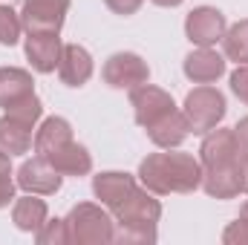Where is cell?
<instances>
[{
	"instance_id": "12",
	"label": "cell",
	"mask_w": 248,
	"mask_h": 245,
	"mask_svg": "<svg viewBox=\"0 0 248 245\" xmlns=\"http://www.w3.org/2000/svg\"><path fill=\"white\" fill-rule=\"evenodd\" d=\"M136 187H139L136 176L124 170H101L93 176V193L107 211H116Z\"/></svg>"
},
{
	"instance_id": "13",
	"label": "cell",
	"mask_w": 248,
	"mask_h": 245,
	"mask_svg": "<svg viewBox=\"0 0 248 245\" xmlns=\"http://www.w3.org/2000/svg\"><path fill=\"white\" fill-rule=\"evenodd\" d=\"M182 72L193 84H214L225 75V55H219L211 46H196L185 55Z\"/></svg>"
},
{
	"instance_id": "22",
	"label": "cell",
	"mask_w": 248,
	"mask_h": 245,
	"mask_svg": "<svg viewBox=\"0 0 248 245\" xmlns=\"http://www.w3.org/2000/svg\"><path fill=\"white\" fill-rule=\"evenodd\" d=\"M222 52H225V61H234L237 66L248 63V17L237 20L234 26L225 29V35H222Z\"/></svg>"
},
{
	"instance_id": "18",
	"label": "cell",
	"mask_w": 248,
	"mask_h": 245,
	"mask_svg": "<svg viewBox=\"0 0 248 245\" xmlns=\"http://www.w3.org/2000/svg\"><path fill=\"white\" fill-rule=\"evenodd\" d=\"M35 95V78L20 66H0V110H12L20 101Z\"/></svg>"
},
{
	"instance_id": "15",
	"label": "cell",
	"mask_w": 248,
	"mask_h": 245,
	"mask_svg": "<svg viewBox=\"0 0 248 245\" xmlns=\"http://www.w3.org/2000/svg\"><path fill=\"white\" fill-rule=\"evenodd\" d=\"M240 150H237V138H234V127H214L211 133L202 136L199 144V165H222V162H237Z\"/></svg>"
},
{
	"instance_id": "25",
	"label": "cell",
	"mask_w": 248,
	"mask_h": 245,
	"mask_svg": "<svg viewBox=\"0 0 248 245\" xmlns=\"http://www.w3.org/2000/svg\"><path fill=\"white\" fill-rule=\"evenodd\" d=\"M35 240L38 245H66L69 243V231H66V222L63 219H46L38 231H35Z\"/></svg>"
},
{
	"instance_id": "16",
	"label": "cell",
	"mask_w": 248,
	"mask_h": 245,
	"mask_svg": "<svg viewBox=\"0 0 248 245\" xmlns=\"http://www.w3.org/2000/svg\"><path fill=\"white\" fill-rule=\"evenodd\" d=\"M93 55L81 44H63L61 61H58V78L66 87H84L93 78Z\"/></svg>"
},
{
	"instance_id": "4",
	"label": "cell",
	"mask_w": 248,
	"mask_h": 245,
	"mask_svg": "<svg viewBox=\"0 0 248 245\" xmlns=\"http://www.w3.org/2000/svg\"><path fill=\"white\" fill-rule=\"evenodd\" d=\"M182 113L190 124V133L205 136V133H211L214 127L222 124L225 113H228V101H225L222 90H217L214 84H199L185 95Z\"/></svg>"
},
{
	"instance_id": "24",
	"label": "cell",
	"mask_w": 248,
	"mask_h": 245,
	"mask_svg": "<svg viewBox=\"0 0 248 245\" xmlns=\"http://www.w3.org/2000/svg\"><path fill=\"white\" fill-rule=\"evenodd\" d=\"M15 190H17V179H15V170H12V156L0 153V211L9 208L17 199Z\"/></svg>"
},
{
	"instance_id": "31",
	"label": "cell",
	"mask_w": 248,
	"mask_h": 245,
	"mask_svg": "<svg viewBox=\"0 0 248 245\" xmlns=\"http://www.w3.org/2000/svg\"><path fill=\"white\" fill-rule=\"evenodd\" d=\"M243 193H248V162H243Z\"/></svg>"
},
{
	"instance_id": "29",
	"label": "cell",
	"mask_w": 248,
	"mask_h": 245,
	"mask_svg": "<svg viewBox=\"0 0 248 245\" xmlns=\"http://www.w3.org/2000/svg\"><path fill=\"white\" fill-rule=\"evenodd\" d=\"M234 138H237L240 159H243V162H248V116L237 122V127H234Z\"/></svg>"
},
{
	"instance_id": "17",
	"label": "cell",
	"mask_w": 248,
	"mask_h": 245,
	"mask_svg": "<svg viewBox=\"0 0 248 245\" xmlns=\"http://www.w3.org/2000/svg\"><path fill=\"white\" fill-rule=\"evenodd\" d=\"M44 159H46L61 176H87V173L93 170V153H90L84 144H78L75 138L63 141L61 147H55V150L46 153Z\"/></svg>"
},
{
	"instance_id": "27",
	"label": "cell",
	"mask_w": 248,
	"mask_h": 245,
	"mask_svg": "<svg viewBox=\"0 0 248 245\" xmlns=\"http://www.w3.org/2000/svg\"><path fill=\"white\" fill-rule=\"evenodd\" d=\"M222 243L225 245H248V222L246 219H234L222 231Z\"/></svg>"
},
{
	"instance_id": "3",
	"label": "cell",
	"mask_w": 248,
	"mask_h": 245,
	"mask_svg": "<svg viewBox=\"0 0 248 245\" xmlns=\"http://www.w3.org/2000/svg\"><path fill=\"white\" fill-rule=\"evenodd\" d=\"M72 245H107L116 240V219L104 205L78 202L63 216Z\"/></svg>"
},
{
	"instance_id": "26",
	"label": "cell",
	"mask_w": 248,
	"mask_h": 245,
	"mask_svg": "<svg viewBox=\"0 0 248 245\" xmlns=\"http://www.w3.org/2000/svg\"><path fill=\"white\" fill-rule=\"evenodd\" d=\"M231 92L248 107V63H240L231 72Z\"/></svg>"
},
{
	"instance_id": "10",
	"label": "cell",
	"mask_w": 248,
	"mask_h": 245,
	"mask_svg": "<svg viewBox=\"0 0 248 245\" xmlns=\"http://www.w3.org/2000/svg\"><path fill=\"white\" fill-rule=\"evenodd\" d=\"M23 52H26V61L35 72L41 75H49L58 69L63 52V41L58 32H26V41H23Z\"/></svg>"
},
{
	"instance_id": "19",
	"label": "cell",
	"mask_w": 248,
	"mask_h": 245,
	"mask_svg": "<svg viewBox=\"0 0 248 245\" xmlns=\"http://www.w3.org/2000/svg\"><path fill=\"white\" fill-rule=\"evenodd\" d=\"M144 133H147V138H150L156 147L173 150V147H182V144H185V138L190 136V124H187L185 113L176 107L173 113H168L165 119H159L153 127H147Z\"/></svg>"
},
{
	"instance_id": "9",
	"label": "cell",
	"mask_w": 248,
	"mask_h": 245,
	"mask_svg": "<svg viewBox=\"0 0 248 245\" xmlns=\"http://www.w3.org/2000/svg\"><path fill=\"white\" fill-rule=\"evenodd\" d=\"M15 179H17V187L20 190H26V193H38V196H52V193H58L63 184V176L44 159V156H32V159H26L20 168H17V173H15Z\"/></svg>"
},
{
	"instance_id": "5",
	"label": "cell",
	"mask_w": 248,
	"mask_h": 245,
	"mask_svg": "<svg viewBox=\"0 0 248 245\" xmlns=\"http://www.w3.org/2000/svg\"><path fill=\"white\" fill-rule=\"evenodd\" d=\"M130 107H133V116H136V124L141 130L153 127L159 119H165L168 113L176 110V101L168 90L162 87H153L150 81L141 84V87H133L130 90Z\"/></svg>"
},
{
	"instance_id": "7",
	"label": "cell",
	"mask_w": 248,
	"mask_h": 245,
	"mask_svg": "<svg viewBox=\"0 0 248 245\" xmlns=\"http://www.w3.org/2000/svg\"><path fill=\"white\" fill-rule=\"evenodd\" d=\"M225 29H228V20L217 6H196L185 17V38L193 46H217Z\"/></svg>"
},
{
	"instance_id": "21",
	"label": "cell",
	"mask_w": 248,
	"mask_h": 245,
	"mask_svg": "<svg viewBox=\"0 0 248 245\" xmlns=\"http://www.w3.org/2000/svg\"><path fill=\"white\" fill-rule=\"evenodd\" d=\"M69 138H72V124L66 122L63 116H49V119H44L35 127L32 150L38 156H46V153H52L55 147H61L63 141H69Z\"/></svg>"
},
{
	"instance_id": "8",
	"label": "cell",
	"mask_w": 248,
	"mask_h": 245,
	"mask_svg": "<svg viewBox=\"0 0 248 245\" xmlns=\"http://www.w3.org/2000/svg\"><path fill=\"white\" fill-rule=\"evenodd\" d=\"M72 0H23L20 20L23 32H58L61 35Z\"/></svg>"
},
{
	"instance_id": "6",
	"label": "cell",
	"mask_w": 248,
	"mask_h": 245,
	"mask_svg": "<svg viewBox=\"0 0 248 245\" xmlns=\"http://www.w3.org/2000/svg\"><path fill=\"white\" fill-rule=\"evenodd\" d=\"M101 78L113 90H133L150 81V66L136 52H113L101 66Z\"/></svg>"
},
{
	"instance_id": "14",
	"label": "cell",
	"mask_w": 248,
	"mask_h": 245,
	"mask_svg": "<svg viewBox=\"0 0 248 245\" xmlns=\"http://www.w3.org/2000/svg\"><path fill=\"white\" fill-rule=\"evenodd\" d=\"M35 127L38 124L26 122L15 113L0 116V153L6 156H26L35 144Z\"/></svg>"
},
{
	"instance_id": "11",
	"label": "cell",
	"mask_w": 248,
	"mask_h": 245,
	"mask_svg": "<svg viewBox=\"0 0 248 245\" xmlns=\"http://www.w3.org/2000/svg\"><path fill=\"white\" fill-rule=\"evenodd\" d=\"M202 190L211 199H237L243 193V159L202 168Z\"/></svg>"
},
{
	"instance_id": "23",
	"label": "cell",
	"mask_w": 248,
	"mask_h": 245,
	"mask_svg": "<svg viewBox=\"0 0 248 245\" xmlns=\"http://www.w3.org/2000/svg\"><path fill=\"white\" fill-rule=\"evenodd\" d=\"M20 32H23L20 12H15L12 6L0 3V46H17Z\"/></svg>"
},
{
	"instance_id": "2",
	"label": "cell",
	"mask_w": 248,
	"mask_h": 245,
	"mask_svg": "<svg viewBox=\"0 0 248 245\" xmlns=\"http://www.w3.org/2000/svg\"><path fill=\"white\" fill-rule=\"evenodd\" d=\"M116 219V240L122 245H153L159 240V219H162V202L147 187H136L116 211H110Z\"/></svg>"
},
{
	"instance_id": "1",
	"label": "cell",
	"mask_w": 248,
	"mask_h": 245,
	"mask_svg": "<svg viewBox=\"0 0 248 245\" xmlns=\"http://www.w3.org/2000/svg\"><path fill=\"white\" fill-rule=\"evenodd\" d=\"M139 182L156 196L170 193H193L202 187V165L190 153L182 150H159L141 159L139 165Z\"/></svg>"
},
{
	"instance_id": "32",
	"label": "cell",
	"mask_w": 248,
	"mask_h": 245,
	"mask_svg": "<svg viewBox=\"0 0 248 245\" xmlns=\"http://www.w3.org/2000/svg\"><path fill=\"white\" fill-rule=\"evenodd\" d=\"M240 219H246V222H248V202L240 208Z\"/></svg>"
},
{
	"instance_id": "30",
	"label": "cell",
	"mask_w": 248,
	"mask_h": 245,
	"mask_svg": "<svg viewBox=\"0 0 248 245\" xmlns=\"http://www.w3.org/2000/svg\"><path fill=\"white\" fill-rule=\"evenodd\" d=\"M153 6H162V9H176V6H182L185 0H150Z\"/></svg>"
},
{
	"instance_id": "28",
	"label": "cell",
	"mask_w": 248,
	"mask_h": 245,
	"mask_svg": "<svg viewBox=\"0 0 248 245\" xmlns=\"http://www.w3.org/2000/svg\"><path fill=\"white\" fill-rule=\"evenodd\" d=\"M144 0H104V6L113 12V15H122V17H130L141 9Z\"/></svg>"
},
{
	"instance_id": "20",
	"label": "cell",
	"mask_w": 248,
	"mask_h": 245,
	"mask_svg": "<svg viewBox=\"0 0 248 245\" xmlns=\"http://www.w3.org/2000/svg\"><path fill=\"white\" fill-rule=\"evenodd\" d=\"M46 219H49V208H46V202H44L38 193L17 196V199L12 202V222H15L17 231L35 234Z\"/></svg>"
}]
</instances>
